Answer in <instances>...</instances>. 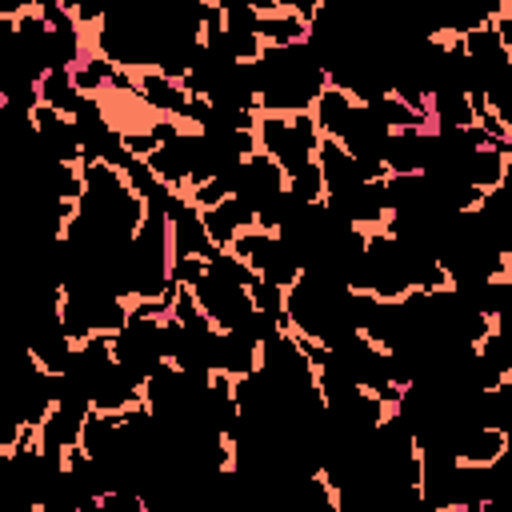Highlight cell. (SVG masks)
I'll list each match as a JSON object with an SVG mask.
<instances>
[{
    "label": "cell",
    "instance_id": "8fae6325",
    "mask_svg": "<svg viewBox=\"0 0 512 512\" xmlns=\"http://www.w3.org/2000/svg\"><path fill=\"white\" fill-rule=\"evenodd\" d=\"M492 328H496V332L504 336V344L512 348V308H508V312H500V316L492 320Z\"/></svg>",
    "mask_w": 512,
    "mask_h": 512
},
{
    "label": "cell",
    "instance_id": "4fadbf2b",
    "mask_svg": "<svg viewBox=\"0 0 512 512\" xmlns=\"http://www.w3.org/2000/svg\"><path fill=\"white\" fill-rule=\"evenodd\" d=\"M504 12H508V16H512V4H504Z\"/></svg>",
    "mask_w": 512,
    "mask_h": 512
},
{
    "label": "cell",
    "instance_id": "277c9868",
    "mask_svg": "<svg viewBox=\"0 0 512 512\" xmlns=\"http://www.w3.org/2000/svg\"><path fill=\"white\" fill-rule=\"evenodd\" d=\"M228 188H232L236 200H244L248 208L260 212L268 200H276L280 192H288V176H284V168L276 160H268L264 152H256V156H248L244 164H236L228 172Z\"/></svg>",
    "mask_w": 512,
    "mask_h": 512
},
{
    "label": "cell",
    "instance_id": "30bf717a",
    "mask_svg": "<svg viewBox=\"0 0 512 512\" xmlns=\"http://www.w3.org/2000/svg\"><path fill=\"white\" fill-rule=\"evenodd\" d=\"M92 512H148V508H144L140 492H128V488H120V492H108V496H100V504H96Z\"/></svg>",
    "mask_w": 512,
    "mask_h": 512
},
{
    "label": "cell",
    "instance_id": "9c48e42d",
    "mask_svg": "<svg viewBox=\"0 0 512 512\" xmlns=\"http://www.w3.org/2000/svg\"><path fill=\"white\" fill-rule=\"evenodd\" d=\"M84 100H88V96L76 88L72 72H44V76H40V104H44V108L64 112V116H76Z\"/></svg>",
    "mask_w": 512,
    "mask_h": 512
},
{
    "label": "cell",
    "instance_id": "ba28073f",
    "mask_svg": "<svg viewBox=\"0 0 512 512\" xmlns=\"http://www.w3.org/2000/svg\"><path fill=\"white\" fill-rule=\"evenodd\" d=\"M352 112H356V100H352L344 88L328 84L324 96H320L316 108H312V120H316V128H320L324 140H340L344 128H348V120H352Z\"/></svg>",
    "mask_w": 512,
    "mask_h": 512
},
{
    "label": "cell",
    "instance_id": "52a82bcc",
    "mask_svg": "<svg viewBox=\"0 0 512 512\" xmlns=\"http://www.w3.org/2000/svg\"><path fill=\"white\" fill-rule=\"evenodd\" d=\"M204 228H208V236H212L216 248H232L244 232L256 228V208H248L244 200L228 196L224 204H216V208L204 212Z\"/></svg>",
    "mask_w": 512,
    "mask_h": 512
},
{
    "label": "cell",
    "instance_id": "6da1fadb",
    "mask_svg": "<svg viewBox=\"0 0 512 512\" xmlns=\"http://www.w3.org/2000/svg\"><path fill=\"white\" fill-rule=\"evenodd\" d=\"M256 68H260V112H272V116L312 112L324 88L332 84L308 44L264 48Z\"/></svg>",
    "mask_w": 512,
    "mask_h": 512
},
{
    "label": "cell",
    "instance_id": "3957f363",
    "mask_svg": "<svg viewBox=\"0 0 512 512\" xmlns=\"http://www.w3.org/2000/svg\"><path fill=\"white\" fill-rule=\"evenodd\" d=\"M228 252H232V256H240V260H244L260 280H268V284H276V288H284V292L304 276V268H300L296 252H292L276 232H264V228L244 232Z\"/></svg>",
    "mask_w": 512,
    "mask_h": 512
},
{
    "label": "cell",
    "instance_id": "7a4b0ae2",
    "mask_svg": "<svg viewBox=\"0 0 512 512\" xmlns=\"http://www.w3.org/2000/svg\"><path fill=\"white\" fill-rule=\"evenodd\" d=\"M320 140H324V136H320L312 112H300V116H272V112H260V120H256V148H260L268 160H276L288 180L316 164Z\"/></svg>",
    "mask_w": 512,
    "mask_h": 512
},
{
    "label": "cell",
    "instance_id": "8992f818",
    "mask_svg": "<svg viewBox=\"0 0 512 512\" xmlns=\"http://www.w3.org/2000/svg\"><path fill=\"white\" fill-rule=\"evenodd\" d=\"M168 232H172V260H208L216 252L208 228H204V212L184 196L172 216H168Z\"/></svg>",
    "mask_w": 512,
    "mask_h": 512
},
{
    "label": "cell",
    "instance_id": "5b68a950",
    "mask_svg": "<svg viewBox=\"0 0 512 512\" xmlns=\"http://www.w3.org/2000/svg\"><path fill=\"white\" fill-rule=\"evenodd\" d=\"M32 124H36V140H40L48 160H56V164H84V144H80V132H76L72 116L52 112V108L40 104L32 112Z\"/></svg>",
    "mask_w": 512,
    "mask_h": 512
},
{
    "label": "cell",
    "instance_id": "7c38bea8",
    "mask_svg": "<svg viewBox=\"0 0 512 512\" xmlns=\"http://www.w3.org/2000/svg\"><path fill=\"white\" fill-rule=\"evenodd\" d=\"M500 392H504V396H508V400H512V372H508V376H504V380H500Z\"/></svg>",
    "mask_w": 512,
    "mask_h": 512
}]
</instances>
